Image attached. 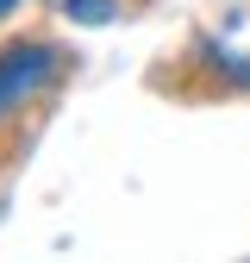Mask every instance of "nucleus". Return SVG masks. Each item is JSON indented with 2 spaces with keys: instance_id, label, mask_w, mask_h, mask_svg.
<instances>
[{
  "instance_id": "1",
  "label": "nucleus",
  "mask_w": 250,
  "mask_h": 263,
  "mask_svg": "<svg viewBox=\"0 0 250 263\" xmlns=\"http://www.w3.org/2000/svg\"><path fill=\"white\" fill-rule=\"evenodd\" d=\"M56 69H62V50L50 38H19V44L0 50V125L19 119L31 101H38V94L56 82Z\"/></svg>"
},
{
  "instance_id": "2",
  "label": "nucleus",
  "mask_w": 250,
  "mask_h": 263,
  "mask_svg": "<svg viewBox=\"0 0 250 263\" xmlns=\"http://www.w3.org/2000/svg\"><path fill=\"white\" fill-rule=\"evenodd\" d=\"M194 50H200V57L213 63L219 76H225V88H250V57H244V50H219L213 38H200Z\"/></svg>"
},
{
  "instance_id": "3",
  "label": "nucleus",
  "mask_w": 250,
  "mask_h": 263,
  "mask_svg": "<svg viewBox=\"0 0 250 263\" xmlns=\"http://www.w3.org/2000/svg\"><path fill=\"white\" fill-rule=\"evenodd\" d=\"M62 13H69L75 25H113L119 0H62Z\"/></svg>"
},
{
  "instance_id": "4",
  "label": "nucleus",
  "mask_w": 250,
  "mask_h": 263,
  "mask_svg": "<svg viewBox=\"0 0 250 263\" xmlns=\"http://www.w3.org/2000/svg\"><path fill=\"white\" fill-rule=\"evenodd\" d=\"M13 7H25V0H0V19H7V13H13Z\"/></svg>"
}]
</instances>
